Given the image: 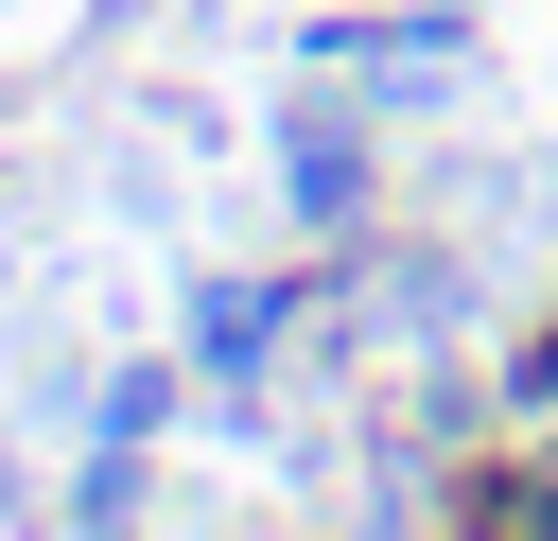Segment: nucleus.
Masks as SVG:
<instances>
[{
    "instance_id": "1",
    "label": "nucleus",
    "mask_w": 558,
    "mask_h": 541,
    "mask_svg": "<svg viewBox=\"0 0 558 541\" xmlns=\"http://www.w3.org/2000/svg\"><path fill=\"white\" fill-rule=\"evenodd\" d=\"M279 175H296V227H349V209H366V140H349L331 105L279 122Z\"/></svg>"
},
{
    "instance_id": "2",
    "label": "nucleus",
    "mask_w": 558,
    "mask_h": 541,
    "mask_svg": "<svg viewBox=\"0 0 558 541\" xmlns=\"http://www.w3.org/2000/svg\"><path fill=\"white\" fill-rule=\"evenodd\" d=\"M279 314H296L279 279H209V297H192V366H209V384H244V366H279Z\"/></svg>"
},
{
    "instance_id": "3",
    "label": "nucleus",
    "mask_w": 558,
    "mask_h": 541,
    "mask_svg": "<svg viewBox=\"0 0 558 541\" xmlns=\"http://www.w3.org/2000/svg\"><path fill=\"white\" fill-rule=\"evenodd\" d=\"M506 401H523V419H558V332H541V349L506 366Z\"/></svg>"
}]
</instances>
